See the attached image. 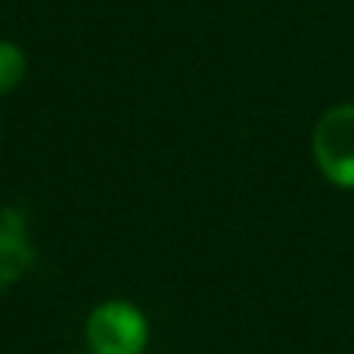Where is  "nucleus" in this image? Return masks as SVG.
<instances>
[{
    "instance_id": "obj_1",
    "label": "nucleus",
    "mask_w": 354,
    "mask_h": 354,
    "mask_svg": "<svg viewBox=\"0 0 354 354\" xmlns=\"http://www.w3.org/2000/svg\"><path fill=\"white\" fill-rule=\"evenodd\" d=\"M311 156L320 177L336 189H354V103H336L311 131Z\"/></svg>"
},
{
    "instance_id": "obj_2",
    "label": "nucleus",
    "mask_w": 354,
    "mask_h": 354,
    "mask_svg": "<svg viewBox=\"0 0 354 354\" xmlns=\"http://www.w3.org/2000/svg\"><path fill=\"white\" fill-rule=\"evenodd\" d=\"M91 354H143L149 348V320L134 301H100L84 324Z\"/></svg>"
},
{
    "instance_id": "obj_3",
    "label": "nucleus",
    "mask_w": 354,
    "mask_h": 354,
    "mask_svg": "<svg viewBox=\"0 0 354 354\" xmlns=\"http://www.w3.org/2000/svg\"><path fill=\"white\" fill-rule=\"evenodd\" d=\"M31 243L25 224L12 208L0 214V280H19L28 270Z\"/></svg>"
},
{
    "instance_id": "obj_4",
    "label": "nucleus",
    "mask_w": 354,
    "mask_h": 354,
    "mask_svg": "<svg viewBox=\"0 0 354 354\" xmlns=\"http://www.w3.org/2000/svg\"><path fill=\"white\" fill-rule=\"evenodd\" d=\"M28 75V59L25 50L12 41H0V97L10 91H16Z\"/></svg>"
},
{
    "instance_id": "obj_5",
    "label": "nucleus",
    "mask_w": 354,
    "mask_h": 354,
    "mask_svg": "<svg viewBox=\"0 0 354 354\" xmlns=\"http://www.w3.org/2000/svg\"><path fill=\"white\" fill-rule=\"evenodd\" d=\"M143 354H153V351H143Z\"/></svg>"
}]
</instances>
